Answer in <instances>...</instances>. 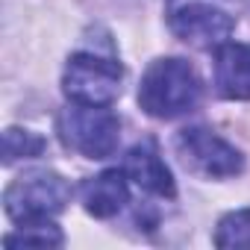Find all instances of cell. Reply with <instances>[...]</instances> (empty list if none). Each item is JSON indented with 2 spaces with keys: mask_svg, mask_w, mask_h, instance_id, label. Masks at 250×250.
Listing matches in <instances>:
<instances>
[{
  "mask_svg": "<svg viewBox=\"0 0 250 250\" xmlns=\"http://www.w3.org/2000/svg\"><path fill=\"white\" fill-rule=\"evenodd\" d=\"M215 88L227 100H250V47L224 42L215 47Z\"/></svg>",
  "mask_w": 250,
  "mask_h": 250,
  "instance_id": "obj_9",
  "label": "cell"
},
{
  "mask_svg": "<svg viewBox=\"0 0 250 250\" xmlns=\"http://www.w3.org/2000/svg\"><path fill=\"white\" fill-rule=\"evenodd\" d=\"M168 24H171V33L180 42H186L191 47H200V50L221 47L235 30V21L224 9L209 6V3H186V6L171 12Z\"/></svg>",
  "mask_w": 250,
  "mask_h": 250,
  "instance_id": "obj_6",
  "label": "cell"
},
{
  "mask_svg": "<svg viewBox=\"0 0 250 250\" xmlns=\"http://www.w3.org/2000/svg\"><path fill=\"white\" fill-rule=\"evenodd\" d=\"M59 133L71 150H77L88 159H106L118 150L121 121L109 106L71 103L59 115Z\"/></svg>",
  "mask_w": 250,
  "mask_h": 250,
  "instance_id": "obj_3",
  "label": "cell"
},
{
  "mask_svg": "<svg viewBox=\"0 0 250 250\" xmlns=\"http://www.w3.org/2000/svg\"><path fill=\"white\" fill-rule=\"evenodd\" d=\"M218 247H250V209L227 212L215 229Z\"/></svg>",
  "mask_w": 250,
  "mask_h": 250,
  "instance_id": "obj_12",
  "label": "cell"
},
{
  "mask_svg": "<svg viewBox=\"0 0 250 250\" xmlns=\"http://www.w3.org/2000/svg\"><path fill=\"white\" fill-rule=\"evenodd\" d=\"M203 85L197 71L177 56L156 59L147 65L142 85H139V106L159 121H174L180 115H188L200 103Z\"/></svg>",
  "mask_w": 250,
  "mask_h": 250,
  "instance_id": "obj_1",
  "label": "cell"
},
{
  "mask_svg": "<svg viewBox=\"0 0 250 250\" xmlns=\"http://www.w3.org/2000/svg\"><path fill=\"white\" fill-rule=\"evenodd\" d=\"M71 203V183L56 171H30L3 191V209L15 224L47 221Z\"/></svg>",
  "mask_w": 250,
  "mask_h": 250,
  "instance_id": "obj_2",
  "label": "cell"
},
{
  "mask_svg": "<svg viewBox=\"0 0 250 250\" xmlns=\"http://www.w3.org/2000/svg\"><path fill=\"white\" fill-rule=\"evenodd\" d=\"M124 171L127 177L147 194H156V197H174L177 188H174V177L159 153V147L153 142H142L136 145L127 159H124Z\"/></svg>",
  "mask_w": 250,
  "mask_h": 250,
  "instance_id": "obj_7",
  "label": "cell"
},
{
  "mask_svg": "<svg viewBox=\"0 0 250 250\" xmlns=\"http://www.w3.org/2000/svg\"><path fill=\"white\" fill-rule=\"evenodd\" d=\"M177 156L180 162L206 180H229L244 171V156L235 145L221 139L206 127H186L177 133Z\"/></svg>",
  "mask_w": 250,
  "mask_h": 250,
  "instance_id": "obj_5",
  "label": "cell"
},
{
  "mask_svg": "<svg viewBox=\"0 0 250 250\" xmlns=\"http://www.w3.org/2000/svg\"><path fill=\"white\" fill-rule=\"evenodd\" d=\"M44 147H47V142L39 133H33V130L9 127L3 133V162L6 165H12L18 159H36V156L44 153Z\"/></svg>",
  "mask_w": 250,
  "mask_h": 250,
  "instance_id": "obj_11",
  "label": "cell"
},
{
  "mask_svg": "<svg viewBox=\"0 0 250 250\" xmlns=\"http://www.w3.org/2000/svg\"><path fill=\"white\" fill-rule=\"evenodd\" d=\"M6 247H15V244H36V247H62L65 244V235L62 229L47 218V221H30V224H21L18 232H9L3 238Z\"/></svg>",
  "mask_w": 250,
  "mask_h": 250,
  "instance_id": "obj_10",
  "label": "cell"
},
{
  "mask_svg": "<svg viewBox=\"0 0 250 250\" xmlns=\"http://www.w3.org/2000/svg\"><path fill=\"white\" fill-rule=\"evenodd\" d=\"M83 194V206L88 215L106 221L115 218L124 206L130 203V177L127 171H103L97 177H88L80 188Z\"/></svg>",
  "mask_w": 250,
  "mask_h": 250,
  "instance_id": "obj_8",
  "label": "cell"
},
{
  "mask_svg": "<svg viewBox=\"0 0 250 250\" xmlns=\"http://www.w3.org/2000/svg\"><path fill=\"white\" fill-rule=\"evenodd\" d=\"M121 80H124V68L118 59L83 50L68 59L62 74V88L71 103L109 106L121 94Z\"/></svg>",
  "mask_w": 250,
  "mask_h": 250,
  "instance_id": "obj_4",
  "label": "cell"
}]
</instances>
